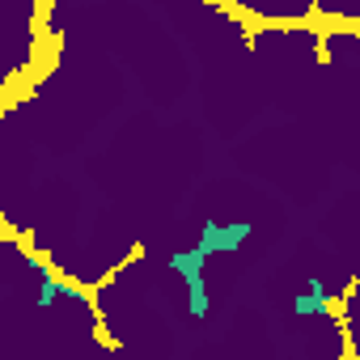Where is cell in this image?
Segmentation results:
<instances>
[{
	"instance_id": "obj_1",
	"label": "cell",
	"mask_w": 360,
	"mask_h": 360,
	"mask_svg": "<svg viewBox=\"0 0 360 360\" xmlns=\"http://www.w3.org/2000/svg\"><path fill=\"white\" fill-rule=\"evenodd\" d=\"M204 250L195 246V250H174L169 255V267L183 276V284H187V297H191V314L195 318H204L208 314V288H204Z\"/></svg>"
},
{
	"instance_id": "obj_2",
	"label": "cell",
	"mask_w": 360,
	"mask_h": 360,
	"mask_svg": "<svg viewBox=\"0 0 360 360\" xmlns=\"http://www.w3.org/2000/svg\"><path fill=\"white\" fill-rule=\"evenodd\" d=\"M246 238H250V225H221V221L200 225V250L204 255H233Z\"/></svg>"
},
{
	"instance_id": "obj_3",
	"label": "cell",
	"mask_w": 360,
	"mask_h": 360,
	"mask_svg": "<svg viewBox=\"0 0 360 360\" xmlns=\"http://www.w3.org/2000/svg\"><path fill=\"white\" fill-rule=\"evenodd\" d=\"M292 314H297V318L330 314V292H326V284H322L318 276H309V280H305V292H301V297H292Z\"/></svg>"
},
{
	"instance_id": "obj_4",
	"label": "cell",
	"mask_w": 360,
	"mask_h": 360,
	"mask_svg": "<svg viewBox=\"0 0 360 360\" xmlns=\"http://www.w3.org/2000/svg\"><path fill=\"white\" fill-rule=\"evenodd\" d=\"M56 297H72V301H85V292H77L72 284H64V280H56L47 267H43V284H39V309H47V305H56Z\"/></svg>"
}]
</instances>
